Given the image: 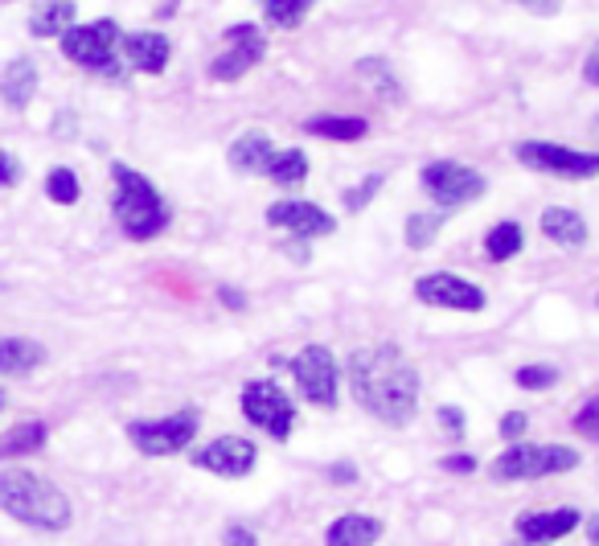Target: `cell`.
I'll return each instance as SVG.
<instances>
[{
  "label": "cell",
  "mask_w": 599,
  "mask_h": 546,
  "mask_svg": "<svg viewBox=\"0 0 599 546\" xmlns=\"http://www.w3.org/2000/svg\"><path fill=\"white\" fill-rule=\"evenodd\" d=\"M349 391L357 407L369 411L386 427H407L419 411V374L390 342L357 350L349 357Z\"/></svg>",
  "instance_id": "6da1fadb"
},
{
  "label": "cell",
  "mask_w": 599,
  "mask_h": 546,
  "mask_svg": "<svg viewBox=\"0 0 599 546\" xmlns=\"http://www.w3.org/2000/svg\"><path fill=\"white\" fill-rule=\"evenodd\" d=\"M0 509L13 522L41 534H62L74 522L67 493L54 481L38 477L29 468H4L0 473Z\"/></svg>",
  "instance_id": "7a4b0ae2"
},
{
  "label": "cell",
  "mask_w": 599,
  "mask_h": 546,
  "mask_svg": "<svg viewBox=\"0 0 599 546\" xmlns=\"http://www.w3.org/2000/svg\"><path fill=\"white\" fill-rule=\"evenodd\" d=\"M111 181H115V222L123 226V234L136 239V243L156 239L169 226V219H173L164 198L156 193V185L144 173H136V169H128L120 161L111 164Z\"/></svg>",
  "instance_id": "3957f363"
},
{
  "label": "cell",
  "mask_w": 599,
  "mask_h": 546,
  "mask_svg": "<svg viewBox=\"0 0 599 546\" xmlns=\"http://www.w3.org/2000/svg\"><path fill=\"white\" fill-rule=\"evenodd\" d=\"M120 41H123L120 26L111 17H103V21H91V26L67 29L62 33V54L70 62H79V67L103 74V79H120V62H115Z\"/></svg>",
  "instance_id": "277c9868"
},
{
  "label": "cell",
  "mask_w": 599,
  "mask_h": 546,
  "mask_svg": "<svg viewBox=\"0 0 599 546\" xmlns=\"http://www.w3.org/2000/svg\"><path fill=\"white\" fill-rule=\"evenodd\" d=\"M579 465V452L567 444H514L493 461V477L497 481H538L559 477Z\"/></svg>",
  "instance_id": "5b68a950"
},
{
  "label": "cell",
  "mask_w": 599,
  "mask_h": 546,
  "mask_svg": "<svg viewBox=\"0 0 599 546\" xmlns=\"http://www.w3.org/2000/svg\"><path fill=\"white\" fill-rule=\"evenodd\" d=\"M197 427H202V415L193 407H181L177 415H164V419H132L128 424V439L144 456H173V452L190 448Z\"/></svg>",
  "instance_id": "8992f818"
},
{
  "label": "cell",
  "mask_w": 599,
  "mask_h": 546,
  "mask_svg": "<svg viewBox=\"0 0 599 546\" xmlns=\"http://www.w3.org/2000/svg\"><path fill=\"white\" fill-rule=\"evenodd\" d=\"M518 161L526 164V169L555 173V178H562V181L599 178V152L567 149V144H555V140H521Z\"/></svg>",
  "instance_id": "52a82bcc"
},
{
  "label": "cell",
  "mask_w": 599,
  "mask_h": 546,
  "mask_svg": "<svg viewBox=\"0 0 599 546\" xmlns=\"http://www.w3.org/2000/svg\"><path fill=\"white\" fill-rule=\"evenodd\" d=\"M419 178H423V193H427L444 214L456 210V205L477 202L480 193H485V178H480L477 169H468V164H460V161L423 164Z\"/></svg>",
  "instance_id": "ba28073f"
},
{
  "label": "cell",
  "mask_w": 599,
  "mask_h": 546,
  "mask_svg": "<svg viewBox=\"0 0 599 546\" xmlns=\"http://www.w3.org/2000/svg\"><path fill=\"white\" fill-rule=\"evenodd\" d=\"M287 370H292V378H296L300 395L308 398L313 407L328 411L337 403V357H333L328 345H304V350L287 362Z\"/></svg>",
  "instance_id": "9c48e42d"
},
{
  "label": "cell",
  "mask_w": 599,
  "mask_h": 546,
  "mask_svg": "<svg viewBox=\"0 0 599 546\" xmlns=\"http://www.w3.org/2000/svg\"><path fill=\"white\" fill-rule=\"evenodd\" d=\"M243 415L255 427H263L272 439H287L292 436V424H296V407L280 383L272 378H260V383H246L243 391Z\"/></svg>",
  "instance_id": "30bf717a"
},
{
  "label": "cell",
  "mask_w": 599,
  "mask_h": 546,
  "mask_svg": "<svg viewBox=\"0 0 599 546\" xmlns=\"http://www.w3.org/2000/svg\"><path fill=\"white\" fill-rule=\"evenodd\" d=\"M222 41H226V46H222L219 58L210 62V79L214 82H238L243 74H251V70L260 67L263 54H267V38H263V29L251 26V21L231 26Z\"/></svg>",
  "instance_id": "8fae6325"
},
{
  "label": "cell",
  "mask_w": 599,
  "mask_h": 546,
  "mask_svg": "<svg viewBox=\"0 0 599 546\" xmlns=\"http://www.w3.org/2000/svg\"><path fill=\"white\" fill-rule=\"evenodd\" d=\"M415 296H419L423 304H432V309H451V313H480V309L489 304V296H485L477 284H468V280L456 272L419 275Z\"/></svg>",
  "instance_id": "7c38bea8"
},
{
  "label": "cell",
  "mask_w": 599,
  "mask_h": 546,
  "mask_svg": "<svg viewBox=\"0 0 599 546\" xmlns=\"http://www.w3.org/2000/svg\"><path fill=\"white\" fill-rule=\"evenodd\" d=\"M255 461H260V448L243 436H219L193 452V465L210 468L214 477H246L255 468Z\"/></svg>",
  "instance_id": "4fadbf2b"
},
{
  "label": "cell",
  "mask_w": 599,
  "mask_h": 546,
  "mask_svg": "<svg viewBox=\"0 0 599 546\" xmlns=\"http://www.w3.org/2000/svg\"><path fill=\"white\" fill-rule=\"evenodd\" d=\"M267 226H284L296 239H325L337 231V219L316 202H272L267 205Z\"/></svg>",
  "instance_id": "5bb4252c"
},
{
  "label": "cell",
  "mask_w": 599,
  "mask_h": 546,
  "mask_svg": "<svg viewBox=\"0 0 599 546\" xmlns=\"http://www.w3.org/2000/svg\"><path fill=\"white\" fill-rule=\"evenodd\" d=\"M579 526V509L562 506V509H546V514H521L518 518V538L526 546H550L567 538V534Z\"/></svg>",
  "instance_id": "9a60e30c"
},
{
  "label": "cell",
  "mask_w": 599,
  "mask_h": 546,
  "mask_svg": "<svg viewBox=\"0 0 599 546\" xmlns=\"http://www.w3.org/2000/svg\"><path fill=\"white\" fill-rule=\"evenodd\" d=\"M120 50L128 54V62L144 74H161L169 67V58H173V41L164 38V33H149V29H140V33H128L120 41Z\"/></svg>",
  "instance_id": "2e32d148"
},
{
  "label": "cell",
  "mask_w": 599,
  "mask_h": 546,
  "mask_svg": "<svg viewBox=\"0 0 599 546\" xmlns=\"http://www.w3.org/2000/svg\"><path fill=\"white\" fill-rule=\"evenodd\" d=\"M272 156H275V140L267 132H243L231 144V152H226L234 173H267Z\"/></svg>",
  "instance_id": "e0dca14e"
},
{
  "label": "cell",
  "mask_w": 599,
  "mask_h": 546,
  "mask_svg": "<svg viewBox=\"0 0 599 546\" xmlns=\"http://www.w3.org/2000/svg\"><path fill=\"white\" fill-rule=\"evenodd\" d=\"M38 95V67L29 58H13L4 74H0V99L9 103L13 111L29 108V99Z\"/></svg>",
  "instance_id": "ac0fdd59"
},
{
  "label": "cell",
  "mask_w": 599,
  "mask_h": 546,
  "mask_svg": "<svg viewBox=\"0 0 599 546\" xmlns=\"http://www.w3.org/2000/svg\"><path fill=\"white\" fill-rule=\"evenodd\" d=\"M542 234L550 239V243L579 251V246L587 243V222H583L579 210H571V205H550V210L542 214Z\"/></svg>",
  "instance_id": "d6986e66"
},
{
  "label": "cell",
  "mask_w": 599,
  "mask_h": 546,
  "mask_svg": "<svg viewBox=\"0 0 599 546\" xmlns=\"http://www.w3.org/2000/svg\"><path fill=\"white\" fill-rule=\"evenodd\" d=\"M74 0H38L29 13V33L33 38H62L67 29H74Z\"/></svg>",
  "instance_id": "ffe728a7"
},
{
  "label": "cell",
  "mask_w": 599,
  "mask_h": 546,
  "mask_svg": "<svg viewBox=\"0 0 599 546\" xmlns=\"http://www.w3.org/2000/svg\"><path fill=\"white\" fill-rule=\"evenodd\" d=\"M382 538V522L366 514H345L328 526L325 546H374Z\"/></svg>",
  "instance_id": "44dd1931"
},
{
  "label": "cell",
  "mask_w": 599,
  "mask_h": 546,
  "mask_svg": "<svg viewBox=\"0 0 599 546\" xmlns=\"http://www.w3.org/2000/svg\"><path fill=\"white\" fill-rule=\"evenodd\" d=\"M45 362V350L41 342H29V337H0V374H29Z\"/></svg>",
  "instance_id": "7402d4cb"
},
{
  "label": "cell",
  "mask_w": 599,
  "mask_h": 546,
  "mask_svg": "<svg viewBox=\"0 0 599 546\" xmlns=\"http://www.w3.org/2000/svg\"><path fill=\"white\" fill-rule=\"evenodd\" d=\"M444 226H448V214H444V210H415V214H407V222H403V239H407L410 251H427V246L439 239Z\"/></svg>",
  "instance_id": "603a6c76"
},
{
  "label": "cell",
  "mask_w": 599,
  "mask_h": 546,
  "mask_svg": "<svg viewBox=\"0 0 599 546\" xmlns=\"http://www.w3.org/2000/svg\"><path fill=\"white\" fill-rule=\"evenodd\" d=\"M313 136L337 140V144H349V140H362L369 132V123L362 115H316V120L304 123Z\"/></svg>",
  "instance_id": "cb8c5ba5"
},
{
  "label": "cell",
  "mask_w": 599,
  "mask_h": 546,
  "mask_svg": "<svg viewBox=\"0 0 599 546\" xmlns=\"http://www.w3.org/2000/svg\"><path fill=\"white\" fill-rule=\"evenodd\" d=\"M45 424L41 419H29V424H17L13 432H4L0 436V461H9V456H29V452H41L45 448Z\"/></svg>",
  "instance_id": "d4e9b609"
},
{
  "label": "cell",
  "mask_w": 599,
  "mask_h": 546,
  "mask_svg": "<svg viewBox=\"0 0 599 546\" xmlns=\"http://www.w3.org/2000/svg\"><path fill=\"white\" fill-rule=\"evenodd\" d=\"M263 178H272L275 185H300V181H308V156H304L300 149L275 152Z\"/></svg>",
  "instance_id": "484cf974"
},
{
  "label": "cell",
  "mask_w": 599,
  "mask_h": 546,
  "mask_svg": "<svg viewBox=\"0 0 599 546\" xmlns=\"http://www.w3.org/2000/svg\"><path fill=\"white\" fill-rule=\"evenodd\" d=\"M521 243H526V234H521L518 222H497L489 231V239H485V255H489L493 263H505L518 255Z\"/></svg>",
  "instance_id": "4316f807"
},
{
  "label": "cell",
  "mask_w": 599,
  "mask_h": 546,
  "mask_svg": "<svg viewBox=\"0 0 599 546\" xmlns=\"http://www.w3.org/2000/svg\"><path fill=\"white\" fill-rule=\"evenodd\" d=\"M260 4H263V17H267L275 29H296L304 17L313 13L316 0H260Z\"/></svg>",
  "instance_id": "83f0119b"
},
{
  "label": "cell",
  "mask_w": 599,
  "mask_h": 546,
  "mask_svg": "<svg viewBox=\"0 0 599 546\" xmlns=\"http://www.w3.org/2000/svg\"><path fill=\"white\" fill-rule=\"evenodd\" d=\"M45 198L58 205H74L82 198V185H79V173L74 169H50V178H45Z\"/></svg>",
  "instance_id": "f1b7e54d"
},
{
  "label": "cell",
  "mask_w": 599,
  "mask_h": 546,
  "mask_svg": "<svg viewBox=\"0 0 599 546\" xmlns=\"http://www.w3.org/2000/svg\"><path fill=\"white\" fill-rule=\"evenodd\" d=\"M357 74H366L369 87H378L382 99H403V87H398L395 70L386 67L382 58H366V62H357Z\"/></svg>",
  "instance_id": "f546056e"
},
{
  "label": "cell",
  "mask_w": 599,
  "mask_h": 546,
  "mask_svg": "<svg viewBox=\"0 0 599 546\" xmlns=\"http://www.w3.org/2000/svg\"><path fill=\"white\" fill-rule=\"evenodd\" d=\"M514 383H518L521 391H550V386L559 383V366H521L518 374H514Z\"/></svg>",
  "instance_id": "4dcf8cb0"
},
{
  "label": "cell",
  "mask_w": 599,
  "mask_h": 546,
  "mask_svg": "<svg viewBox=\"0 0 599 546\" xmlns=\"http://www.w3.org/2000/svg\"><path fill=\"white\" fill-rule=\"evenodd\" d=\"M382 185H386V178H382V173H369L357 190H345V210H349V214H362V210H366V202L382 190Z\"/></svg>",
  "instance_id": "1f68e13d"
},
{
  "label": "cell",
  "mask_w": 599,
  "mask_h": 546,
  "mask_svg": "<svg viewBox=\"0 0 599 546\" xmlns=\"http://www.w3.org/2000/svg\"><path fill=\"white\" fill-rule=\"evenodd\" d=\"M575 432L587 439H599V395H591L575 415Z\"/></svg>",
  "instance_id": "d6a6232c"
},
{
  "label": "cell",
  "mask_w": 599,
  "mask_h": 546,
  "mask_svg": "<svg viewBox=\"0 0 599 546\" xmlns=\"http://www.w3.org/2000/svg\"><path fill=\"white\" fill-rule=\"evenodd\" d=\"M17 181H21V161H17L13 152L0 149V190H13Z\"/></svg>",
  "instance_id": "836d02e7"
},
{
  "label": "cell",
  "mask_w": 599,
  "mask_h": 546,
  "mask_svg": "<svg viewBox=\"0 0 599 546\" xmlns=\"http://www.w3.org/2000/svg\"><path fill=\"white\" fill-rule=\"evenodd\" d=\"M526 427H530V419H526L521 411H509V415L501 419V436L505 439H521V436H526Z\"/></svg>",
  "instance_id": "e575fe53"
},
{
  "label": "cell",
  "mask_w": 599,
  "mask_h": 546,
  "mask_svg": "<svg viewBox=\"0 0 599 546\" xmlns=\"http://www.w3.org/2000/svg\"><path fill=\"white\" fill-rule=\"evenodd\" d=\"M439 424L448 427L451 436L460 439V432H464V411L460 407H439Z\"/></svg>",
  "instance_id": "d590c367"
},
{
  "label": "cell",
  "mask_w": 599,
  "mask_h": 546,
  "mask_svg": "<svg viewBox=\"0 0 599 546\" xmlns=\"http://www.w3.org/2000/svg\"><path fill=\"white\" fill-rule=\"evenodd\" d=\"M222 546H260V538L251 530H243V526H231V530L222 534Z\"/></svg>",
  "instance_id": "8d00e7d4"
},
{
  "label": "cell",
  "mask_w": 599,
  "mask_h": 546,
  "mask_svg": "<svg viewBox=\"0 0 599 546\" xmlns=\"http://www.w3.org/2000/svg\"><path fill=\"white\" fill-rule=\"evenodd\" d=\"M219 301L226 304L231 313H243V309H246V296L238 292V287H219Z\"/></svg>",
  "instance_id": "74e56055"
},
{
  "label": "cell",
  "mask_w": 599,
  "mask_h": 546,
  "mask_svg": "<svg viewBox=\"0 0 599 546\" xmlns=\"http://www.w3.org/2000/svg\"><path fill=\"white\" fill-rule=\"evenodd\" d=\"M518 4H526V9L538 17H555L562 9V0H518Z\"/></svg>",
  "instance_id": "f35d334b"
},
{
  "label": "cell",
  "mask_w": 599,
  "mask_h": 546,
  "mask_svg": "<svg viewBox=\"0 0 599 546\" xmlns=\"http://www.w3.org/2000/svg\"><path fill=\"white\" fill-rule=\"evenodd\" d=\"M444 473H477V461H473V456H448V461H444Z\"/></svg>",
  "instance_id": "ab89813d"
},
{
  "label": "cell",
  "mask_w": 599,
  "mask_h": 546,
  "mask_svg": "<svg viewBox=\"0 0 599 546\" xmlns=\"http://www.w3.org/2000/svg\"><path fill=\"white\" fill-rule=\"evenodd\" d=\"M583 79L591 82V87H599V41L591 46V54H587V62H583Z\"/></svg>",
  "instance_id": "60d3db41"
},
{
  "label": "cell",
  "mask_w": 599,
  "mask_h": 546,
  "mask_svg": "<svg viewBox=\"0 0 599 546\" xmlns=\"http://www.w3.org/2000/svg\"><path fill=\"white\" fill-rule=\"evenodd\" d=\"M328 481H345V485H349V481H357V468L354 465H333L328 468Z\"/></svg>",
  "instance_id": "b9f144b4"
},
{
  "label": "cell",
  "mask_w": 599,
  "mask_h": 546,
  "mask_svg": "<svg viewBox=\"0 0 599 546\" xmlns=\"http://www.w3.org/2000/svg\"><path fill=\"white\" fill-rule=\"evenodd\" d=\"M587 538H591V546H599V514L596 518H587Z\"/></svg>",
  "instance_id": "7bdbcfd3"
},
{
  "label": "cell",
  "mask_w": 599,
  "mask_h": 546,
  "mask_svg": "<svg viewBox=\"0 0 599 546\" xmlns=\"http://www.w3.org/2000/svg\"><path fill=\"white\" fill-rule=\"evenodd\" d=\"M591 136H596V140H599V115H596V123H591Z\"/></svg>",
  "instance_id": "ee69618b"
},
{
  "label": "cell",
  "mask_w": 599,
  "mask_h": 546,
  "mask_svg": "<svg viewBox=\"0 0 599 546\" xmlns=\"http://www.w3.org/2000/svg\"><path fill=\"white\" fill-rule=\"evenodd\" d=\"M596 304H599V296H596Z\"/></svg>",
  "instance_id": "f6af8a7d"
},
{
  "label": "cell",
  "mask_w": 599,
  "mask_h": 546,
  "mask_svg": "<svg viewBox=\"0 0 599 546\" xmlns=\"http://www.w3.org/2000/svg\"><path fill=\"white\" fill-rule=\"evenodd\" d=\"M0 403H4V398H0Z\"/></svg>",
  "instance_id": "bcb514c9"
},
{
  "label": "cell",
  "mask_w": 599,
  "mask_h": 546,
  "mask_svg": "<svg viewBox=\"0 0 599 546\" xmlns=\"http://www.w3.org/2000/svg\"><path fill=\"white\" fill-rule=\"evenodd\" d=\"M521 546H526V543H521Z\"/></svg>",
  "instance_id": "7dc6e473"
}]
</instances>
